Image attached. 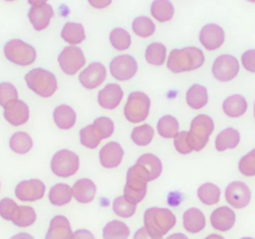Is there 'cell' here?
I'll use <instances>...</instances> for the list:
<instances>
[{"label":"cell","mask_w":255,"mask_h":239,"mask_svg":"<svg viewBox=\"0 0 255 239\" xmlns=\"http://www.w3.org/2000/svg\"><path fill=\"white\" fill-rule=\"evenodd\" d=\"M204 62L205 56L200 49L186 47L171 51L167 59V67L174 73H180L199 68Z\"/></svg>","instance_id":"cell-1"},{"label":"cell","mask_w":255,"mask_h":239,"mask_svg":"<svg viewBox=\"0 0 255 239\" xmlns=\"http://www.w3.org/2000/svg\"><path fill=\"white\" fill-rule=\"evenodd\" d=\"M176 224V217L167 209L150 208L144 213V227L151 235L163 237Z\"/></svg>","instance_id":"cell-2"},{"label":"cell","mask_w":255,"mask_h":239,"mask_svg":"<svg viewBox=\"0 0 255 239\" xmlns=\"http://www.w3.org/2000/svg\"><path fill=\"white\" fill-rule=\"evenodd\" d=\"M27 86L39 97H50L57 90L55 76L43 68H34L25 75Z\"/></svg>","instance_id":"cell-3"},{"label":"cell","mask_w":255,"mask_h":239,"mask_svg":"<svg viewBox=\"0 0 255 239\" xmlns=\"http://www.w3.org/2000/svg\"><path fill=\"white\" fill-rule=\"evenodd\" d=\"M214 130V122L210 116L200 114L191 122L188 132V141L193 150L199 151L207 145L210 134Z\"/></svg>","instance_id":"cell-4"},{"label":"cell","mask_w":255,"mask_h":239,"mask_svg":"<svg viewBox=\"0 0 255 239\" xmlns=\"http://www.w3.org/2000/svg\"><path fill=\"white\" fill-rule=\"evenodd\" d=\"M147 183L148 180L138 165L135 164L130 167L128 169L127 184L124 191L126 200L135 206L142 201L147 194Z\"/></svg>","instance_id":"cell-5"},{"label":"cell","mask_w":255,"mask_h":239,"mask_svg":"<svg viewBox=\"0 0 255 239\" xmlns=\"http://www.w3.org/2000/svg\"><path fill=\"white\" fill-rule=\"evenodd\" d=\"M4 54L7 59L19 66H29L37 57V52L31 45L21 39H11L4 46Z\"/></svg>","instance_id":"cell-6"},{"label":"cell","mask_w":255,"mask_h":239,"mask_svg":"<svg viewBox=\"0 0 255 239\" xmlns=\"http://www.w3.org/2000/svg\"><path fill=\"white\" fill-rule=\"evenodd\" d=\"M150 97L142 92L131 93L125 107V116L131 122H140L149 115Z\"/></svg>","instance_id":"cell-7"},{"label":"cell","mask_w":255,"mask_h":239,"mask_svg":"<svg viewBox=\"0 0 255 239\" xmlns=\"http://www.w3.org/2000/svg\"><path fill=\"white\" fill-rule=\"evenodd\" d=\"M51 167L53 173L58 177H71L79 170L80 159L73 151L61 149L53 155Z\"/></svg>","instance_id":"cell-8"},{"label":"cell","mask_w":255,"mask_h":239,"mask_svg":"<svg viewBox=\"0 0 255 239\" xmlns=\"http://www.w3.org/2000/svg\"><path fill=\"white\" fill-rule=\"evenodd\" d=\"M31 7L28 12V18L33 27L37 31L45 29L53 18V7L45 0H29Z\"/></svg>","instance_id":"cell-9"},{"label":"cell","mask_w":255,"mask_h":239,"mask_svg":"<svg viewBox=\"0 0 255 239\" xmlns=\"http://www.w3.org/2000/svg\"><path fill=\"white\" fill-rule=\"evenodd\" d=\"M62 70L67 75H74L85 65L83 51L77 46L66 47L58 56Z\"/></svg>","instance_id":"cell-10"},{"label":"cell","mask_w":255,"mask_h":239,"mask_svg":"<svg viewBox=\"0 0 255 239\" xmlns=\"http://www.w3.org/2000/svg\"><path fill=\"white\" fill-rule=\"evenodd\" d=\"M240 70V64L236 57L230 54L220 55L214 61L212 73L220 82H229L233 80Z\"/></svg>","instance_id":"cell-11"},{"label":"cell","mask_w":255,"mask_h":239,"mask_svg":"<svg viewBox=\"0 0 255 239\" xmlns=\"http://www.w3.org/2000/svg\"><path fill=\"white\" fill-rule=\"evenodd\" d=\"M110 70L118 81H128L135 76L137 71V63L135 58L128 54L116 56L111 62Z\"/></svg>","instance_id":"cell-12"},{"label":"cell","mask_w":255,"mask_h":239,"mask_svg":"<svg viewBox=\"0 0 255 239\" xmlns=\"http://www.w3.org/2000/svg\"><path fill=\"white\" fill-rule=\"evenodd\" d=\"M45 190L44 183L39 179L23 180L16 186L15 195L21 201H38L44 196Z\"/></svg>","instance_id":"cell-13"},{"label":"cell","mask_w":255,"mask_h":239,"mask_svg":"<svg viewBox=\"0 0 255 239\" xmlns=\"http://www.w3.org/2000/svg\"><path fill=\"white\" fill-rule=\"evenodd\" d=\"M251 198V190L244 182L234 181L225 190V199L235 209L247 207Z\"/></svg>","instance_id":"cell-14"},{"label":"cell","mask_w":255,"mask_h":239,"mask_svg":"<svg viewBox=\"0 0 255 239\" xmlns=\"http://www.w3.org/2000/svg\"><path fill=\"white\" fill-rule=\"evenodd\" d=\"M107 71L101 63L95 62L86 67L81 74L79 75L80 82L86 89H95L105 81Z\"/></svg>","instance_id":"cell-15"},{"label":"cell","mask_w":255,"mask_h":239,"mask_svg":"<svg viewBox=\"0 0 255 239\" xmlns=\"http://www.w3.org/2000/svg\"><path fill=\"white\" fill-rule=\"evenodd\" d=\"M225 37L224 29L215 23H209L205 25L199 35L201 43L209 51L220 48L225 42Z\"/></svg>","instance_id":"cell-16"},{"label":"cell","mask_w":255,"mask_h":239,"mask_svg":"<svg viewBox=\"0 0 255 239\" xmlns=\"http://www.w3.org/2000/svg\"><path fill=\"white\" fill-rule=\"evenodd\" d=\"M123 97L124 92L120 85L110 83L98 93V103L104 109L114 110L120 104Z\"/></svg>","instance_id":"cell-17"},{"label":"cell","mask_w":255,"mask_h":239,"mask_svg":"<svg viewBox=\"0 0 255 239\" xmlns=\"http://www.w3.org/2000/svg\"><path fill=\"white\" fill-rule=\"evenodd\" d=\"M124 157V149L119 143L110 142L99 152L100 163L106 168H114L121 164Z\"/></svg>","instance_id":"cell-18"},{"label":"cell","mask_w":255,"mask_h":239,"mask_svg":"<svg viewBox=\"0 0 255 239\" xmlns=\"http://www.w3.org/2000/svg\"><path fill=\"white\" fill-rule=\"evenodd\" d=\"M45 239H73V232L68 219L62 215L53 217Z\"/></svg>","instance_id":"cell-19"},{"label":"cell","mask_w":255,"mask_h":239,"mask_svg":"<svg viewBox=\"0 0 255 239\" xmlns=\"http://www.w3.org/2000/svg\"><path fill=\"white\" fill-rule=\"evenodd\" d=\"M4 110L5 119L14 126L22 125L29 119L28 106L19 99Z\"/></svg>","instance_id":"cell-20"},{"label":"cell","mask_w":255,"mask_h":239,"mask_svg":"<svg viewBox=\"0 0 255 239\" xmlns=\"http://www.w3.org/2000/svg\"><path fill=\"white\" fill-rule=\"evenodd\" d=\"M135 164L138 165L139 168L142 170L148 182L157 179L163 169L162 162L160 161V159L151 153H146L141 155L137 159Z\"/></svg>","instance_id":"cell-21"},{"label":"cell","mask_w":255,"mask_h":239,"mask_svg":"<svg viewBox=\"0 0 255 239\" xmlns=\"http://www.w3.org/2000/svg\"><path fill=\"white\" fill-rule=\"evenodd\" d=\"M210 223L212 227L218 231H228L236 223V214L232 209L227 207H222L212 212Z\"/></svg>","instance_id":"cell-22"},{"label":"cell","mask_w":255,"mask_h":239,"mask_svg":"<svg viewBox=\"0 0 255 239\" xmlns=\"http://www.w3.org/2000/svg\"><path fill=\"white\" fill-rule=\"evenodd\" d=\"M97 194V186L92 179H82L77 180L72 188V195L77 201L88 204L94 200Z\"/></svg>","instance_id":"cell-23"},{"label":"cell","mask_w":255,"mask_h":239,"mask_svg":"<svg viewBox=\"0 0 255 239\" xmlns=\"http://www.w3.org/2000/svg\"><path fill=\"white\" fill-rule=\"evenodd\" d=\"M55 124L60 129H70L76 122V112L68 105H60L53 112Z\"/></svg>","instance_id":"cell-24"},{"label":"cell","mask_w":255,"mask_h":239,"mask_svg":"<svg viewBox=\"0 0 255 239\" xmlns=\"http://www.w3.org/2000/svg\"><path fill=\"white\" fill-rule=\"evenodd\" d=\"M183 225L189 233L196 234L202 231L206 226V219L198 209H188L183 214Z\"/></svg>","instance_id":"cell-25"},{"label":"cell","mask_w":255,"mask_h":239,"mask_svg":"<svg viewBox=\"0 0 255 239\" xmlns=\"http://www.w3.org/2000/svg\"><path fill=\"white\" fill-rule=\"evenodd\" d=\"M247 101L240 95H234L227 97L223 104L225 114L229 117L237 118L242 116L247 111Z\"/></svg>","instance_id":"cell-26"},{"label":"cell","mask_w":255,"mask_h":239,"mask_svg":"<svg viewBox=\"0 0 255 239\" xmlns=\"http://www.w3.org/2000/svg\"><path fill=\"white\" fill-rule=\"evenodd\" d=\"M240 141V132L234 128H226L218 134L215 141L216 149L224 151L227 149H235Z\"/></svg>","instance_id":"cell-27"},{"label":"cell","mask_w":255,"mask_h":239,"mask_svg":"<svg viewBox=\"0 0 255 239\" xmlns=\"http://www.w3.org/2000/svg\"><path fill=\"white\" fill-rule=\"evenodd\" d=\"M72 196V188L65 183H58L50 190L49 200L53 206L62 207L71 201Z\"/></svg>","instance_id":"cell-28"},{"label":"cell","mask_w":255,"mask_h":239,"mask_svg":"<svg viewBox=\"0 0 255 239\" xmlns=\"http://www.w3.org/2000/svg\"><path fill=\"white\" fill-rule=\"evenodd\" d=\"M63 39L69 44H80L85 38V32L83 24L78 22H67L61 32Z\"/></svg>","instance_id":"cell-29"},{"label":"cell","mask_w":255,"mask_h":239,"mask_svg":"<svg viewBox=\"0 0 255 239\" xmlns=\"http://www.w3.org/2000/svg\"><path fill=\"white\" fill-rule=\"evenodd\" d=\"M186 100H187V104L191 108L195 110L202 109L203 107L207 105L209 100L206 87H204L200 84H194L187 91Z\"/></svg>","instance_id":"cell-30"},{"label":"cell","mask_w":255,"mask_h":239,"mask_svg":"<svg viewBox=\"0 0 255 239\" xmlns=\"http://www.w3.org/2000/svg\"><path fill=\"white\" fill-rule=\"evenodd\" d=\"M36 220L37 214L35 209L27 206H21L16 209L11 222L18 227L25 228L35 224Z\"/></svg>","instance_id":"cell-31"},{"label":"cell","mask_w":255,"mask_h":239,"mask_svg":"<svg viewBox=\"0 0 255 239\" xmlns=\"http://www.w3.org/2000/svg\"><path fill=\"white\" fill-rule=\"evenodd\" d=\"M150 12L159 22H166L172 19L174 7L168 0H155L151 4Z\"/></svg>","instance_id":"cell-32"},{"label":"cell","mask_w":255,"mask_h":239,"mask_svg":"<svg viewBox=\"0 0 255 239\" xmlns=\"http://www.w3.org/2000/svg\"><path fill=\"white\" fill-rule=\"evenodd\" d=\"M130 230L128 225L120 221H112L103 229L104 239H128Z\"/></svg>","instance_id":"cell-33"},{"label":"cell","mask_w":255,"mask_h":239,"mask_svg":"<svg viewBox=\"0 0 255 239\" xmlns=\"http://www.w3.org/2000/svg\"><path fill=\"white\" fill-rule=\"evenodd\" d=\"M159 134L165 138H175L179 134V122L171 115H165L159 120L157 124Z\"/></svg>","instance_id":"cell-34"},{"label":"cell","mask_w":255,"mask_h":239,"mask_svg":"<svg viewBox=\"0 0 255 239\" xmlns=\"http://www.w3.org/2000/svg\"><path fill=\"white\" fill-rule=\"evenodd\" d=\"M33 146L30 135L25 132H17L9 139V147L16 153H27Z\"/></svg>","instance_id":"cell-35"},{"label":"cell","mask_w":255,"mask_h":239,"mask_svg":"<svg viewBox=\"0 0 255 239\" xmlns=\"http://www.w3.org/2000/svg\"><path fill=\"white\" fill-rule=\"evenodd\" d=\"M197 195L202 203L208 206L215 205L220 200L221 191L219 187L213 183H205L197 190Z\"/></svg>","instance_id":"cell-36"},{"label":"cell","mask_w":255,"mask_h":239,"mask_svg":"<svg viewBox=\"0 0 255 239\" xmlns=\"http://www.w3.org/2000/svg\"><path fill=\"white\" fill-rule=\"evenodd\" d=\"M145 57L147 62L153 66H162L166 57V48L164 44L154 42L148 46Z\"/></svg>","instance_id":"cell-37"},{"label":"cell","mask_w":255,"mask_h":239,"mask_svg":"<svg viewBox=\"0 0 255 239\" xmlns=\"http://www.w3.org/2000/svg\"><path fill=\"white\" fill-rule=\"evenodd\" d=\"M132 28L137 36L148 37L154 33L155 24L149 17L139 16L134 20V22L132 23Z\"/></svg>","instance_id":"cell-38"},{"label":"cell","mask_w":255,"mask_h":239,"mask_svg":"<svg viewBox=\"0 0 255 239\" xmlns=\"http://www.w3.org/2000/svg\"><path fill=\"white\" fill-rule=\"evenodd\" d=\"M110 40L113 47L118 51H125L131 45V36L127 30L121 27L115 28L111 32Z\"/></svg>","instance_id":"cell-39"},{"label":"cell","mask_w":255,"mask_h":239,"mask_svg":"<svg viewBox=\"0 0 255 239\" xmlns=\"http://www.w3.org/2000/svg\"><path fill=\"white\" fill-rule=\"evenodd\" d=\"M153 135L154 131L152 127L149 124H143L134 128L131 134V138L138 146H147L152 140Z\"/></svg>","instance_id":"cell-40"},{"label":"cell","mask_w":255,"mask_h":239,"mask_svg":"<svg viewBox=\"0 0 255 239\" xmlns=\"http://www.w3.org/2000/svg\"><path fill=\"white\" fill-rule=\"evenodd\" d=\"M80 139L83 146L89 149H96L102 140L93 124H89L81 130Z\"/></svg>","instance_id":"cell-41"},{"label":"cell","mask_w":255,"mask_h":239,"mask_svg":"<svg viewBox=\"0 0 255 239\" xmlns=\"http://www.w3.org/2000/svg\"><path fill=\"white\" fill-rule=\"evenodd\" d=\"M18 100V92L15 86L9 82L0 83V105L6 109Z\"/></svg>","instance_id":"cell-42"},{"label":"cell","mask_w":255,"mask_h":239,"mask_svg":"<svg viewBox=\"0 0 255 239\" xmlns=\"http://www.w3.org/2000/svg\"><path fill=\"white\" fill-rule=\"evenodd\" d=\"M113 211L121 218H130L135 214L136 206L129 203L124 196H119L113 201Z\"/></svg>","instance_id":"cell-43"},{"label":"cell","mask_w":255,"mask_h":239,"mask_svg":"<svg viewBox=\"0 0 255 239\" xmlns=\"http://www.w3.org/2000/svg\"><path fill=\"white\" fill-rule=\"evenodd\" d=\"M93 126L95 127L96 131L102 139L110 137L114 131V123L113 120L108 117H99L98 119L95 120Z\"/></svg>","instance_id":"cell-44"},{"label":"cell","mask_w":255,"mask_h":239,"mask_svg":"<svg viewBox=\"0 0 255 239\" xmlns=\"http://www.w3.org/2000/svg\"><path fill=\"white\" fill-rule=\"evenodd\" d=\"M239 167L243 175L247 177L255 176V149L240 159Z\"/></svg>","instance_id":"cell-45"},{"label":"cell","mask_w":255,"mask_h":239,"mask_svg":"<svg viewBox=\"0 0 255 239\" xmlns=\"http://www.w3.org/2000/svg\"><path fill=\"white\" fill-rule=\"evenodd\" d=\"M18 205L10 198H4L0 201V216L6 221H11Z\"/></svg>","instance_id":"cell-46"},{"label":"cell","mask_w":255,"mask_h":239,"mask_svg":"<svg viewBox=\"0 0 255 239\" xmlns=\"http://www.w3.org/2000/svg\"><path fill=\"white\" fill-rule=\"evenodd\" d=\"M174 146L181 154H188L193 151L188 141V132L182 131L174 138Z\"/></svg>","instance_id":"cell-47"},{"label":"cell","mask_w":255,"mask_h":239,"mask_svg":"<svg viewBox=\"0 0 255 239\" xmlns=\"http://www.w3.org/2000/svg\"><path fill=\"white\" fill-rule=\"evenodd\" d=\"M241 61L243 67L247 69L248 71L255 73V50H249L244 52L241 56Z\"/></svg>","instance_id":"cell-48"},{"label":"cell","mask_w":255,"mask_h":239,"mask_svg":"<svg viewBox=\"0 0 255 239\" xmlns=\"http://www.w3.org/2000/svg\"><path fill=\"white\" fill-rule=\"evenodd\" d=\"M134 239H163V237L153 236L150 234V232H148L145 227H143L135 232Z\"/></svg>","instance_id":"cell-49"},{"label":"cell","mask_w":255,"mask_h":239,"mask_svg":"<svg viewBox=\"0 0 255 239\" xmlns=\"http://www.w3.org/2000/svg\"><path fill=\"white\" fill-rule=\"evenodd\" d=\"M73 239H96L95 236L88 230L85 229H81V230H77L73 234Z\"/></svg>","instance_id":"cell-50"},{"label":"cell","mask_w":255,"mask_h":239,"mask_svg":"<svg viewBox=\"0 0 255 239\" xmlns=\"http://www.w3.org/2000/svg\"><path fill=\"white\" fill-rule=\"evenodd\" d=\"M91 5L93 7H98V8H103V7H107L108 5H110L112 3L111 0H90L89 1Z\"/></svg>","instance_id":"cell-51"},{"label":"cell","mask_w":255,"mask_h":239,"mask_svg":"<svg viewBox=\"0 0 255 239\" xmlns=\"http://www.w3.org/2000/svg\"><path fill=\"white\" fill-rule=\"evenodd\" d=\"M9 239H34V238L27 233H19Z\"/></svg>","instance_id":"cell-52"},{"label":"cell","mask_w":255,"mask_h":239,"mask_svg":"<svg viewBox=\"0 0 255 239\" xmlns=\"http://www.w3.org/2000/svg\"><path fill=\"white\" fill-rule=\"evenodd\" d=\"M166 239H189L185 235L183 234H174L169 236Z\"/></svg>","instance_id":"cell-53"},{"label":"cell","mask_w":255,"mask_h":239,"mask_svg":"<svg viewBox=\"0 0 255 239\" xmlns=\"http://www.w3.org/2000/svg\"><path fill=\"white\" fill-rule=\"evenodd\" d=\"M225 239L222 236H219V235H210L207 239Z\"/></svg>","instance_id":"cell-54"},{"label":"cell","mask_w":255,"mask_h":239,"mask_svg":"<svg viewBox=\"0 0 255 239\" xmlns=\"http://www.w3.org/2000/svg\"><path fill=\"white\" fill-rule=\"evenodd\" d=\"M252 239V238H244V239Z\"/></svg>","instance_id":"cell-55"},{"label":"cell","mask_w":255,"mask_h":239,"mask_svg":"<svg viewBox=\"0 0 255 239\" xmlns=\"http://www.w3.org/2000/svg\"></svg>","instance_id":"cell-56"}]
</instances>
